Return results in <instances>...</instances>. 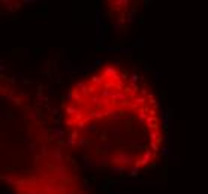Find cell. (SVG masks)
<instances>
[{"instance_id":"cell-1","label":"cell","mask_w":208,"mask_h":194,"mask_svg":"<svg viewBox=\"0 0 208 194\" xmlns=\"http://www.w3.org/2000/svg\"><path fill=\"white\" fill-rule=\"evenodd\" d=\"M61 127L69 148L88 166L126 176L153 169L166 142L159 97L118 63L99 66L69 88Z\"/></svg>"}]
</instances>
